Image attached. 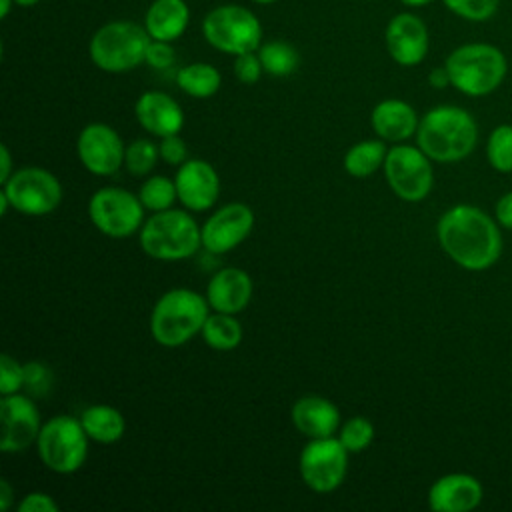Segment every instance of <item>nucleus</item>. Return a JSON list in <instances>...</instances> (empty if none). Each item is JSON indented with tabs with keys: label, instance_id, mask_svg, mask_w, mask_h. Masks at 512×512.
I'll list each match as a JSON object with an SVG mask.
<instances>
[{
	"label": "nucleus",
	"instance_id": "nucleus-1",
	"mask_svg": "<svg viewBox=\"0 0 512 512\" xmlns=\"http://www.w3.org/2000/svg\"><path fill=\"white\" fill-rule=\"evenodd\" d=\"M436 232L442 250L466 270H486L502 252L498 224L470 204H456L446 210Z\"/></svg>",
	"mask_w": 512,
	"mask_h": 512
},
{
	"label": "nucleus",
	"instance_id": "nucleus-2",
	"mask_svg": "<svg viewBox=\"0 0 512 512\" xmlns=\"http://www.w3.org/2000/svg\"><path fill=\"white\" fill-rule=\"evenodd\" d=\"M478 138L474 118L460 106L442 104L424 114L418 124V148L436 162H458L466 158Z\"/></svg>",
	"mask_w": 512,
	"mask_h": 512
},
{
	"label": "nucleus",
	"instance_id": "nucleus-3",
	"mask_svg": "<svg viewBox=\"0 0 512 512\" xmlns=\"http://www.w3.org/2000/svg\"><path fill=\"white\" fill-rule=\"evenodd\" d=\"M206 296L190 288H172L164 292L150 314V334L166 348H176L202 332L208 318Z\"/></svg>",
	"mask_w": 512,
	"mask_h": 512
},
{
	"label": "nucleus",
	"instance_id": "nucleus-4",
	"mask_svg": "<svg viewBox=\"0 0 512 512\" xmlns=\"http://www.w3.org/2000/svg\"><path fill=\"white\" fill-rule=\"evenodd\" d=\"M450 86L466 96H486L506 78L508 62L500 48L486 42H470L454 48L444 62Z\"/></svg>",
	"mask_w": 512,
	"mask_h": 512
},
{
	"label": "nucleus",
	"instance_id": "nucleus-5",
	"mask_svg": "<svg viewBox=\"0 0 512 512\" xmlns=\"http://www.w3.org/2000/svg\"><path fill=\"white\" fill-rule=\"evenodd\" d=\"M150 34L134 20H112L102 24L90 38L88 56L104 72L120 74L146 62Z\"/></svg>",
	"mask_w": 512,
	"mask_h": 512
},
{
	"label": "nucleus",
	"instance_id": "nucleus-6",
	"mask_svg": "<svg viewBox=\"0 0 512 512\" xmlns=\"http://www.w3.org/2000/svg\"><path fill=\"white\" fill-rule=\"evenodd\" d=\"M200 246V228L186 210L168 208L154 212L140 228V248L154 260H186L196 254Z\"/></svg>",
	"mask_w": 512,
	"mask_h": 512
},
{
	"label": "nucleus",
	"instance_id": "nucleus-7",
	"mask_svg": "<svg viewBox=\"0 0 512 512\" xmlns=\"http://www.w3.org/2000/svg\"><path fill=\"white\" fill-rule=\"evenodd\" d=\"M88 440L80 418L58 414L42 424L36 448L48 470L56 474H72L86 462Z\"/></svg>",
	"mask_w": 512,
	"mask_h": 512
},
{
	"label": "nucleus",
	"instance_id": "nucleus-8",
	"mask_svg": "<svg viewBox=\"0 0 512 512\" xmlns=\"http://www.w3.org/2000/svg\"><path fill=\"white\" fill-rule=\"evenodd\" d=\"M202 36L212 48L238 56L260 48L262 26L252 10L240 4H222L204 16Z\"/></svg>",
	"mask_w": 512,
	"mask_h": 512
},
{
	"label": "nucleus",
	"instance_id": "nucleus-9",
	"mask_svg": "<svg viewBox=\"0 0 512 512\" xmlns=\"http://www.w3.org/2000/svg\"><path fill=\"white\" fill-rule=\"evenodd\" d=\"M144 204L138 194L120 186H104L88 200V216L96 230L110 238H126L142 228Z\"/></svg>",
	"mask_w": 512,
	"mask_h": 512
},
{
	"label": "nucleus",
	"instance_id": "nucleus-10",
	"mask_svg": "<svg viewBox=\"0 0 512 512\" xmlns=\"http://www.w3.org/2000/svg\"><path fill=\"white\" fill-rule=\"evenodd\" d=\"M2 192L8 196L12 208L26 216H46L54 212L64 194L60 180L40 166L14 170L2 184Z\"/></svg>",
	"mask_w": 512,
	"mask_h": 512
},
{
	"label": "nucleus",
	"instance_id": "nucleus-11",
	"mask_svg": "<svg viewBox=\"0 0 512 512\" xmlns=\"http://www.w3.org/2000/svg\"><path fill=\"white\" fill-rule=\"evenodd\" d=\"M348 450L336 436L312 438L300 452L298 468L304 484L318 494L336 490L348 472Z\"/></svg>",
	"mask_w": 512,
	"mask_h": 512
},
{
	"label": "nucleus",
	"instance_id": "nucleus-12",
	"mask_svg": "<svg viewBox=\"0 0 512 512\" xmlns=\"http://www.w3.org/2000/svg\"><path fill=\"white\" fill-rule=\"evenodd\" d=\"M384 176L392 192L406 202L424 200L434 184L430 158L416 146L398 144L388 150Z\"/></svg>",
	"mask_w": 512,
	"mask_h": 512
},
{
	"label": "nucleus",
	"instance_id": "nucleus-13",
	"mask_svg": "<svg viewBox=\"0 0 512 512\" xmlns=\"http://www.w3.org/2000/svg\"><path fill=\"white\" fill-rule=\"evenodd\" d=\"M76 152L88 172L96 176H110L118 172L120 166H124L126 146L112 126L104 122H92L80 130Z\"/></svg>",
	"mask_w": 512,
	"mask_h": 512
},
{
	"label": "nucleus",
	"instance_id": "nucleus-14",
	"mask_svg": "<svg viewBox=\"0 0 512 512\" xmlns=\"http://www.w3.org/2000/svg\"><path fill=\"white\" fill-rule=\"evenodd\" d=\"M2 438L0 450L4 454H16L30 448L40 434L42 422L34 400L28 394H6L0 400Z\"/></svg>",
	"mask_w": 512,
	"mask_h": 512
},
{
	"label": "nucleus",
	"instance_id": "nucleus-15",
	"mask_svg": "<svg viewBox=\"0 0 512 512\" xmlns=\"http://www.w3.org/2000/svg\"><path fill=\"white\" fill-rule=\"evenodd\" d=\"M254 228V212L244 202H230L218 208L202 224V246L210 254H224L240 246Z\"/></svg>",
	"mask_w": 512,
	"mask_h": 512
},
{
	"label": "nucleus",
	"instance_id": "nucleus-16",
	"mask_svg": "<svg viewBox=\"0 0 512 512\" xmlns=\"http://www.w3.org/2000/svg\"><path fill=\"white\" fill-rule=\"evenodd\" d=\"M384 44L396 64L416 66L426 58L430 48L428 28L420 16L412 12H400L386 24Z\"/></svg>",
	"mask_w": 512,
	"mask_h": 512
},
{
	"label": "nucleus",
	"instance_id": "nucleus-17",
	"mask_svg": "<svg viewBox=\"0 0 512 512\" xmlns=\"http://www.w3.org/2000/svg\"><path fill=\"white\" fill-rule=\"evenodd\" d=\"M178 202L192 212H204L212 208L220 194V178L212 164L200 158L186 160L176 172Z\"/></svg>",
	"mask_w": 512,
	"mask_h": 512
},
{
	"label": "nucleus",
	"instance_id": "nucleus-18",
	"mask_svg": "<svg viewBox=\"0 0 512 512\" xmlns=\"http://www.w3.org/2000/svg\"><path fill=\"white\" fill-rule=\"evenodd\" d=\"M134 114L138 124L158 138L180 134L184 126V112L180 104L160 90L142 92L134 104Z\"/></svg>",
	"mask_w": 512,
	"mask_h": 512
},
{
	"label": "nucleus",
	"instance_id": "nucleus-19",
	"mask_svg": "<svg viewBox=\"0 0 512 512\" xmlns=\"http://www.w3.org/2000/svg\"><path fill=\"white\" fill-rule=\"evenodd\" d=\"M482 500V484L464 472L440 476L428 490V506L434 512H468Z\"/></svg>",
	"mask_w": 512,
	"mask_h": 512
},
{
	"label": "nucleus",
	"instance_id": "nucleus-20",
	"mask_svg": "<svg viewBox=\"0 0 512 512\" xmlns=\"http://www.w3.org/2000/svg\"><path fill=\"white\" fill-rule=\"evenodd\" d=\"M252 298V278L242 268H222L218 270L206 288V300L214 312L238 314Z\"/></svg>",
	"mask_w": 512,
	"mask_h": 512
},
{
	"label": "nucleus",
	"instance_id": "nucleus-21",
	"mask_svg": "<svg viewBox=\"0 0 512 512\" xmlns=\"http://www.w3.org/2000/svg\"><path fill=\"white\" fill-rule=\"evenodd\" d=\"M292 424L306 438H328L340 426V410L322 396H302L292 406Z\"/></svg>",
	"mask_w": 512,
	"mask_h": 512
},
{
	"label": "nucleus",
	"instance_id": "nucleus-22",
	"mask_svg": "<svg viewBox=\"0 0 512 512\" xmlns=\"http://www.w3.org/2000/svg\"><path fill=\"white\" fill-rule=\"evenodd\" d=\"M370 122L376 136L384 142H402L416 134L420 124L416 110L408 102L398 98H386L378 102L372 108Z\"/></svg>",
	"mask_w": 512,
	"mask_h": 512
},
{
	"label": "nucleus",
	"instance_id": "nucleus-23",
	"mask_svg": "<svg viewBox=\"0 0 512 512\" xmlns=\"http://www.w3.org/2000/svg\"><path fill=\"white\" fill-rule=\"evenodd\" d=\"M190 22V8L184 0H154L144 16V28L152 40L174 42Z\"/></svg>",
	"mask_w": 512,
	"mask_h": 512
},
{
	"label": "nucleus",
	"instance_id": "nucleus-24",
	"mask_svg": "<svg viewBox=\"0 0 512 512\" xmlns=\"http://www.w3.org/2000/svg\"><path fill=\"white\" fill-rule=\"evenodd\" d=\"M80 422L90 440L100 444L118 442L126 432V420L122 412L108 404H94L88 406L80 414Z\"/></svg>",
	"mask_w": 512,
	"mask_h": 512
},
{
	"label": "nucleus",
	"instance_id": "nucleus-25",
	"mask_svg": "<svg viewBox=\"0 0 512 512\" xmlns=\"http://www.w3.org/2000/svg\"><path fill=\"white\" fill-rule=\"evenodd\" d=\"M176 84L178 88L192 96V98H210L220 90L222 76L218 68L206 62H194L188 66H182L176 72Z\"/></svg>",
	"mask_w": 512,
	"mask_h": 512
},
{
	"label": "nucleus",
	"instance_id": "nucleus-26",
	"mask_svg": "<svg viewBox=\"0 0 512 512\" xmlns=\"http://www.w3.org/2000/svg\"><path fill=\"white\" fill-rule=\"evenodd\" d=\"M386 154H388V148L382 138L356 142L344 154V170L354 178H368L380 166H384Z\"/></svg>",
	"mask_w": 512,
	"mask_h": 512
},
{
	"label": "nucleus",
	"instance_id": "nucleus-27",
	"mask_svg": "<svg viewBox=\"0 0 512 512\" xmlns=\"http://www.w3.org/2000/svg\"><path fill=\"white\" fill-rule=\"evenodd\" d=\"M202 340L220 352L234 350L242 342V324L234 318V314L214 312L208 314L204 326H202Z\"/></svg>",
	"mask_w": 512,
	"mask_h": 512
},
{
	"label": "nucleus",
	"instance_id": "nucleus-28",
	"mask_svg": "<svg viewBox=\"0 0 512 512\" xmlns=\"http://www.w3.org/2000/svg\"><path fill=\"white\" fill-rule=\"evenodd\" d=\"M262 62V68L270 76H288L298 68L300 56L296 48L284 40H270L266 44H260L256 50Z\"/></svg>",
	"mask_w": 512,
	"mask_h": 512
},
{
	"label": "nucleus",
	"instance_id": "nucleus-29",
	"mask_svg": "<svg viewBox=\"0 0 512 512\" xmlns=\"http://www.w3.org/2000/svg\"><path fill=\"white\" fill-rule=\"evenodd\" d=\"M138 198L150 212H162L174 206L178 200L176 182L168 176H150L142 182L138 190Z\"/></svg>",
	"mask_w": 512,
	"mask_h": 512
},
{
	"label": "nucleus",
	"instance_id": "nucleus-30",
	"mask_svg": "<svg viewBox=\"0 0 512 512\" xmlns=\"http://www.w3.org/2000/svg\"><path fill=\"white\" fill-rule=\"evenodd\" d=\"M160 156V148L148 138H136L126 146L124 166L132 176H146Z\"/></svg>",
	"mask_w": 512,
	"mask_h": 512
},
{
	"label": "nucleus",
	"instance_id": "nucleus-31",
	"mask_svg": "<svg viewBox=\"0 0 512 512\" xmlns=\"http://www.w3.org/2000/svg\"><path fill=\"white\" fill-rule=\"evenodd\" d=\"M486 156L494 170L512 172V124H500L492 130Z\"/></svg>",
	"mask_w": 512,
	"mask_h": 512
},
{
	"label": "nucleus",
	"instance_id": "nucleus-32",
	"mask_svg": "<svg viewBox=\"0 0 512 512\" xmlns=\"http://www.w3.org/2000/svg\"><path fill=\"white\" fill-rule=\"evenodd\" d=\"M338 438L350 454H358V452L366 450L370 446V442L374 440V426L368 418L354 416L348 422H344Z\"/></svg>",
	"mask_w": 512,
	"mask_h": 512
},
{
	"label": "nucleus",
	"instance_id": "nucleus-33",
	"mask_svg": "<svg viewBox=\"0 0 512 512\" xmlns=\"http://www.w3.org/2000/svg\"><path fill=\"white\" fill-rule=\"evenodd\" d=\"M444 6L470 22H484L492 18L500 6V0H442Z\"/></svg>",
	"mask_w": 512,
	"mask_h": 512
},
{
	"label": "nucleus",
	"instance_id": "nucleus-34",
	"mask_svg": "<svg viewBox=\"0 0 512 512\" xmlns=\"http://www.w3.org/2000/svg\"><path fill=\"white\" fill-rule=\"evenodd\" d=\"M54 374L44 362L32 360L24 364V392L32 398H42L52 390Z\"/></svg>",
	"mask_w": 512,
	"mask_h": 512
},
{
	"label": "nucleus",
	"instance_id": "nucleus-35",
	"mask_svg": "<svg viewBox=\"0 0 512 512\" xmlns=\"http://www.w3.org/2000/svg\"><path fill=\"white\" fill-rule=\"evenodd\" d=\"M24 388V364L8 352L0 356V394H16Z\"/></svg>",
	"mask_w": 512,
	"mask_h": 512
},
{
	"label": "nucleus",
	"instance_id": "nucleus-36",
	"mask_svg": "<svg viewBox=\"0 0 512 512\" xmlns=\"http://www.w3.org/2000/svg\"><path fill=\"white\" fill-rule=\"evenodd\" d=\"M234 76L236 80H240L242 84H254L260 80L264 68H262V62H260V56L258 52H244V54H238L234 56Z\"/></svg>",
	"mask_w": 512,
	"mask_h": 512
},
{
	"label": "nucleus",
	"instance_id": "nucleus-37",
	"mask_svg": "<svg viewBox=\"0 0 512 512\" xmlns=\"http://www.w3.org/2000/svg\"><path fill=\"white\" fill-rule=\"evenodd\" d=\"M176 52L172 48V42L164 40H150L148 50H146V64L156 68V70H166L174 64Z\"/></svg>",
	"mask_w": 512,
	"mask_h": 512
},
{
	"label": "nucleus",
	"instance_id": "nucleus-38",
	"mask_svg": "<svg viewBox=\"0 0 512 512\" xmlns=\"http://www.w3.org/2000/svg\"><path fill=\"white\" fill-rule=\"evenodd\" d=\"M158 148H160V158L166 164H170V166H182L188 160L186 142L178 134L160 138V146Z\"/></svg>",
	"mask_w": 512,
	"mask_h": 512
},
{
	"label": "nucleus",
	"instance_id": "nucleus-39",
	"mask_svg": "<svg viewBox=\"0 0 512 512\" xmlns=\"http://www.w3.org/2000/svg\"><path fill=\"white\" fill-rule=\"evenodd\" d=\"M18 512H58L60 506L46 492H30L18 502Z\"/></svg>",
	"mask_w": 512,
	"mask_h": 512
},
{
	"label": "nucleus",
	"instance_id": "nucleus-40",
	"mask_svg": "<svg viewBox=\"0 0 512 512\" xmlns=\"http://www.w3.org/2000/svg\"><path fill=\"white\" fill-rule=\"evenodd\" d=\"M496 220H498L500 226L512 230V192L504 194L496 202Z\"/></svg>",
	"mask_w": 512,
	"mask_h": 512
},
{
	"label": "nucleus",
	"instance_id": "nucleus-41",
	"mask_svg": "<svg viewBox=\"0 0 512 512\" xmlns=\"http://www.w3.org/2000/svg\"><path fill=\"white\" fill-rule=\"evenodd\" d=\"M0 184H4L10 176H12V156H10V150L6 144L0 146Z\"/></svg>",
	"mask_w": 512,
	"mask_h": 512
},
{
	"label": "nucleus",
	"instance_id": "nucleus-42",
	"mask_svg": "<svg viewBox=\"0 0 512 512\" xmlns=\"http://www.w3.org/2000/svg\"><path fill=\"white\" fill-rule=\"evenodd\" d=\"M428 82H430L432 88H446V86H450V76H448L446 66L434 68V70L428 74Z\"/></svg>",
	"mask_w": 512,
	"mask_h": 512
},
{
	"label": "nucleus",
	"instance_id": "nucleus-43",
	"mask_svg": "<svg viewBox=\"0 0 512 512\" xmlns=\"http://www.w3.org/2000/svg\"><path fill=\"white\" fill-rule=\"evenodd\" d=\"M12 496H14V492H12L10 482L6 478L0 480V510L2 512H6L12 506V500H14Z\"/></svg>",
	"mask_w": 512,
	"mask_h": 512
},
{
	"label": "nucleus",
	"instance_id": "nucleus-44",
	"mask_svg": "<svg viewBox=\"0 0 512 512\" xmlns=\"http://www.w3.org/2000/svg\"><path fill=\"white\" fill-rule=\"evenodd\" d=\"M12 6H16V0H0V18L2 20L10 14Z\"/></svg>",
	"mask_w": 512,
	"mask_h": 512
},
{
	"label": "nucleus",
	"instance_id": "nucleus-45",
	"mask_svg": "<svg viewBox=\"0 0 512 512\" xmlns=\"http://www.w3.org/2000/svg\"><path fill=\"white\" fill-rule=\"evenodd\" d=\"M8 206H10V208H12V204H10V200H8V196H6V194H4V192H2V190H0V214H2V216H4V214H6V212H8Z\"/></svg>",
	"mask_w": 512,
	"mask_h": 512
},
{
	"label": "nucleus",
	"instance_id": "nucleus-46",
	"mask_svg": "<svg viewBox=\"0 0 512 512\" xmlns=\"http://www.w3.org/2000/svg\"><path fill=\"white\" fill-rule=\"evenodd\" d=\"M404 6H412V8H416V6H426V4H430V2H434V0H400Z\"/></svg>",
	"mask_w": 512,
	"mask_h": 512
},
{
	"label": "nucleus",
	"instance_id": "nucleus-47",
	"mask_svg": "<svg viewBox=\"0 0 512 512\" xmlns=\"http://www.w3.org/2000/svg\"><path fill=\"white\" fill-rule=\"evenodd\" d=\"M40 0H16V6H22V8H30L34 4H38Z\"/></svg>",
	"mask_w": 512,
	"mask_h": 512
},
{
	"label": "nucleus",
	"instance_id": "nucleus-48",
	"mask_svg": "<svg viewBox=\"0 0 512 512\" xmlns=\"http://www.w3.org/2000/svg\"><path fill=\"white\" fill-rule=\"evenodd\" d=\"M252 2H256V4H272L276 0H252Z\"/></svg>",
	"mask_w": 512,
	"mask_h": 512
}]
</instances>
